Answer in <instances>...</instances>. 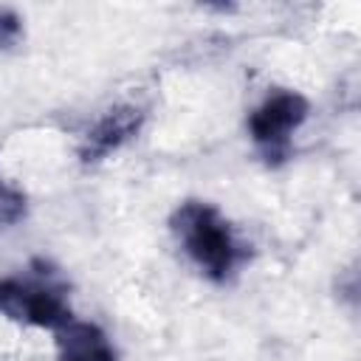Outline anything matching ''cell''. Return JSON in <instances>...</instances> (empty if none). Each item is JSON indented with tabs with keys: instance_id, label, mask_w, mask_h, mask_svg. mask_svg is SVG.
Masks as SVG:
<instances>
[{
	"instance_id": "cell-6",
	"label": "cell",
	"mask_w": 361,
	"mask_h": 361,
	"mask_svg": "<svg viewBox=\"0 0 361 361\" xmlns=\"http://www.w3.org/2000/svg\"><path fill=\"white\" fill-rule=\"evenodd\" d=\"M28 212V197L20 186L8 183L3 175H0V231L20 223Z\"/></svg>"
},
{
	"instance_id": "cell-1",
	"label": "cell",
	"mask_w": 361,
	"mask_h": 361,
	"mask_svg": "<svg viewBox=\"0 0 361 361\" xmlns=\"http://www.w3.org/2000/svg\"><path fill=\"white\" fill-rule=\"evenodd\" d=\"M169 228L197 271L217 285L231 282L251 257V248L237 237L234 226L214 203L183 200L172 212Z\"/></svg>"
},
{
	"instance_id": "cell-4",
	"label": "cell",
	"mask_w": 361,
	"mask_h": 361,
	"mask_svg": "<svg viewBox=\"0 0 361 361\" xmlns=\"http://www.w3.org/2000/svg\"><path fill=\"white\" fill-rule=\"evenodd\" d=\"M144 124V110L135 104H116L110 107L96 124L85 133L79 144V158L82 164H99L107 155H113L118 147H124Z\"/></svg>"
},
{
	"instance_id": "cell-2",
	"label": "cell",
	"mask_w": 361,
	"mask_h": 361,
	"mask_svg": "<svg viewBox=\"0 0 361 361\" xmlns=\"http://www.w3.org/2000/svg\"><path fill=\"white\" fill-rule=\"evenodd\" d=\"M0 316L28 327L59 330L73 322L71 285L56 265L34 259L25 271L0 276Z\"/></svg>"
},
{
	"instance_id": "cell-3",
	"label": "cell",
	"mask_w": 361,
	"mask_h": 361,
	"mask_svg": "<svg viewBox=\"0 0 361 361\" xmlns=\"http://www.w3.org/2000/svg\"><path fill=\"white\" fill-rule=\"evenodd\" d=\"M310 102L299 90H271L248 116V135L268 166H282L290 158L293 133L307 121Z\"/></svg>"
},
{
	"instance_id": "cell-5",
	"label": "cell",
	"mask_w": 361,
	"mask_h": 361,
	"mask_svg": "<svg viewBox=\"0 0 361 361\" xmlns=\"http://www.w3.org/2000/svg\"><path fill=\"white\" fill-rule=\"evenodd\" d=\"M56 336V361H118L107 333L93 322H68L54 330Z\"/></svg>"
},
{
	"instance_id": "cell-7",
	"label": "cell",
	"mask_w": 361,
	"mask_h": 361,
	"mask_svg": "<svg viewBox=\"0 0 361 361\" xmlns=\"http://www.w3.org/2000/svg\"><path fill=\"white\" fill-rule=\"evenodd\" d=\"M20 17L8 8H0V48H8L20 39Z\"/></svg>"
}]
</instances>
